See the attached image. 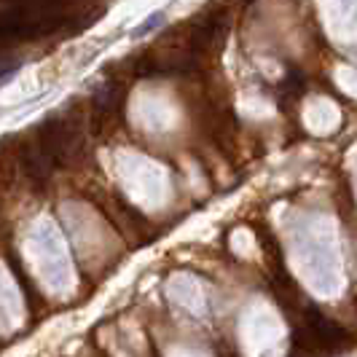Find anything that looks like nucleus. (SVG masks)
<instances>
[{
  "label": "nucleus",
  "instance_id": "obj_1",
  "mask_svg": "<svg viewBox=\"0 0 357 357\" xmlns=\"http://www.w3.org/2000/svg\"><path fill=\"white\" fill-rule=\"evenodd\" d=\"M161 24H164V11H156V14H151V17L145 19L140 27H135V33H132V36H135V38H143V36H148L151 30L161 27Z\"/></svg>",
  "mask_w": 357,
  "mask_h": 357
}]
</instances>
